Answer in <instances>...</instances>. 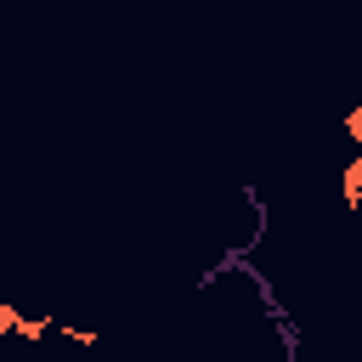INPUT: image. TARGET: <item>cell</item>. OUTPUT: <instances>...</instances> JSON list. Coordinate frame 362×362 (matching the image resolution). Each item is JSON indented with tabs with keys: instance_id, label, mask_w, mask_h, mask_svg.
<instances>
[{
	"instance_id": "3",
	"label": "cell",
	"mask_w": 362,
	"mask_h": 362,
	"mask_svg": "<svg viewBox=\"0 0 362 362\" xmlns=\"http://www.w3.org/2000/svg\"><path fill=\"white\" fill-rule=\"evenodd\" d=\"M23 317H28V311H17L11 300H0V334H11V339H17V334H23Z\"/></svg>"
},
{
	"instance_id": "1",
	"label": "cell",
	"mask_w": 362,
	"mask_h": 362,
	"mask_svg": "<svg viewBox=\"0 0 362 362\" xmlns=\"http://www.w3.org/2000/svg\"><path fill=\"white\" fill-rule=\"evenodd\" d=\"M339 204H345L351 215L362 209V153H351L345 170H339Z\"/></svg>"
},
{
	"instance_id": "4",
	"label": "cell",
	"mask_w": 362,
	"mask_h": 362,
	"mask_svg": "<svg viewBox=\"0 0 362 362\" xmlns=\"http://www.w3.org/2000/svg\"><path fill=\"white\" fill-rule=\"evenodd\" d=\"M57 334H62V339H74V345H96V339H102L96 328H68V322H57Z\"/></svg>"
},
{
	"instance_id": "2",
	"label": "cell",
	"mask_w": 362,
	"mask_h": 362,
	"mask_svg": "<svg viewBox=\"0 0 362 362\" xmlns=\"http://www.w3.org/2000/svg\"><path fill=\"white\" fill-rule=\"evenodd\" d=\"M339 130H345V136H351V147L362 153V102H356V107H345V119H339Z\"/></svg>"
}]
</instances>
